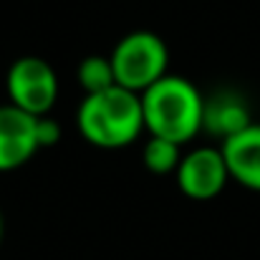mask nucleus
Returning a JSON list of instances; mask_svg holds the SVG:
<instances>
[{
    "mask_svg": "<svg viewBox=\"0 0 260 260\" xmlns=\"http://www.w3.org/2000/svg\"><path fill=\"white\" fill-rule=\"evenodd\" d=\"M205 96L192 81L167 74L142 93L144 129L174 144H187L202 132Z\"/></svg>",
    "mask_w": 260,
    "mask_h": 260,
    "instance_id": "f257e3e1",
    "label": "nucleus"
},
{
    "mask_svg": "<svg viewBox=\"0 0 260 260\" xmlns=\"http://www.w3.org/2000/svg\"><path fill=\"white\" fill-rule=\"evenodd\" d=\"M79 132L99 149H121L139 139L144 129L142 96L121 86L91 93L76 111Z\"/></svg>",
    "mask_w": 260,
    "mask_h": 260,
    "instance_id": "f03ea898",
    "label": "nucleus"
},
{
    "mask_svg": "<svg viewBox=\"0 0 260 260\" xmlns=\"http://www.w3.org/2000/svg\"><path fill=\"white\" fill-rule=\"evenodd\" d=\"M111 66L116 76V86L144 93L159 79L167 76L170 51L167 43L152 30H132L126 33L111 51Z\"/></svg>",
    "mask_w": 260,
    "mask_h": 260,
    "instance_id": "7ed1b4c3",
    "label": "nucleus"
},
{
    "mask_svg": "<svg viewBox=\"0 0 260 260\" xmlns=\"http://www.w3.org/2000/svg\"><path fill=\"white\" fill-rule=\"evenodd\" d=\"M5 88H8V104L18 106L30 116H48V111L58 99V76L46 58L23 56L10 63Z\"/></svg>",
    "mask_w": 260,
    "mask_h": 260,
    "instance_id": "20e7f679",
    "label": "nucleus"
},
{
    "mask_svg": "<svg viewBox=\"0 0 260 260\" xmlns=\"http://www.w3.org/2000/svg\"><path fill=\"white\" fill-rule=\"evenodd\" d=\"M174 177L179 192L189 200H212L230 182V172L220 147H197L182 154Z\"/></svg>",
    "mask_w": 260,
    "mask_h": 260,
    "instance_id": "39448f33",
    "label": "nucleus"
},
{
    "mask_svg": "<svg viewBox=\"0 0 260 260\" xmlns=\"http://www.w3.org/2000/svg\"><path fill=\"white\" fill-rule=\"evenodd\" d=\"M36 121L13 104H0V172H13L30 162L41 149L36 139Z\"/></svg>",
    "mask_w": 260,
    "mask_h": 260,
    "instance_id": "423d86ee",
    "label": "nucleus"
},
{
    "mask_svg": "<svg viewBox=\"0 0 260 260\" xmlns=\"http://www.w3.org/2000/svg\"><path fill=\"white\" fill-rule=\"evenodd\" d=\"M250 124H253V114L243 93L233 88H217L205 96L202 132H207L212 139L228 142L230 137L240 134Z\"/></svg>",
    "mask_w": 260,
    "mask_h": 260,
    "instance_id": "0eeeda50",
    "label": "nucleus"
},
{
    "mask_svg": "<svg viewBox=\"0 0 260 260\" xmlns=\"http://www.w3.org/2000/svg\"><path fill=\"white\" fill-rule=\"evenodd\" d=\"M220 149L230 179H235L245 189L260 192V124L253 121L248 129L222 142Z\"/></svg>",
    "mask_w": 260,
    "mask_h": 260,
    "instance_id": "6e6552de",
    "label": "nucleus"
},
{
    "mask_svg": "<svg viewBox=\"0 0 260 260\" xmlns=\"http://www.w3.org/2000/svg\"><path fill=\"white\" fill-rule=\"evenodd\" d=\"M76 81L86 91V96L101 93L106 88L116 86L111 58L109 56H86V58H81V63L76 66Z\"/></svg>",
    "mask_w": 260,
    "mask_h": 260,
    "instance_id": "1a4fd4ad",
    "label": "nucleus"
},
{
    "mask_svg": "<svg viewBox=\"0 0 260 260\" xmlns=\"http://www.w3.org/2000/svg\"><path fill=\"white\" fill-rule=\"evenodd\" d=\"M142 162L154 174H174L182 162V144H174L162 137H149L142 149Z\"/></svg>",
    "mask_w": 260,
    "mask_h": 260,
    "instance_id": "9d476101",
    "label": "nucleus"
},
{
    "mask_svg": "<svg viewBox=\"0 0 260 260\" xmlns=\"http://www.w3.org/2000/svg\"><path fill=\"white\" fill-rule=\"evenodd\" d=\"M36 139H38L41 149L56 147L61 142V124L56 119H51V116H38V121H36Z\"/></svg>",
    "mask_w": 260,
    "mask_h": 260,
    "instance_id": "9b49d317",
    "label": "nucleus"
},
{
    "mask_svg": "<svg viewBox=\"0 0 260 260\" xmlns=\"http://www.w3.org/2000/svg\"><path fill=\"white\" fill-rule=\"evenodd\" d=\"M0 243H3V215H0Z\"/></svg>",
    "mask_w": 260,
    "mask_h": 260,
    "instance_id": "f8f14e48",
    "label": "nucleus"
}]
</instances>
